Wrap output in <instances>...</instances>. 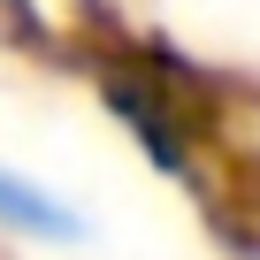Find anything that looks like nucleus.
Returning <instances> with one entry per match:
<instances>
[{
  "label": "nucleus",
  "mask_w": 260,
  "mask_h": 260,
  "mask_svg": "<svg viewBox=\"0 0 260 260\" xmlns=\"http://www.w3.org/2000/svg\"><path fill=\"white\" fill-rule=\"evenodd\" d=\"M0 222H8V230H31V237H54V245H77L84 237V214H69L61 199H46L39 184H23L8 169H0Z\"/></svg>",
  "instance_id": "obj_1"
}]
</instances>
